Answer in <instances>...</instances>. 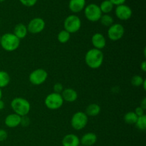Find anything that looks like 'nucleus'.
<instances>
[{"label":"nucleus","mask_w":146,"mask_h":146,"mask_svg":"<svg viewBox=\"0 0 146 146\" xmlns=\"http://www.w3.org/2000/svg\"><path fill=\"white\" fill-rule=\"evenodd\" d=\"M84 61L87 66L91 69H98L104 61V54L101 50L92 48L87 51L84 56Z\"/></svg>","instance_id":"1"},{"label":"nucleus","mask_w":146,"mask_h":146,"mask_svg":"<svg viewBox=\"0 0 146 146\" xmlns=\"http://www.w3.org/2000/svg\"><path fill=\"white\" fill-rule=\"evenodd\" d=\"M21 40L17 38L13 33H5L1 35L0 46L7 52H13L19 48Z\"/></svg>","instance_id":"2"},{"label":"nucleus","mask_w":146,"mask_h":146,"mask_svg":"<svg viewBox=\"0 0 146 146\" xmlns=\"http://www.w3.org/2000/svg\"><path fill=\"white\" fill-rule=\"evenodd\" d=\"M10 105L13 112L21 117L27 115L31 111V104L29 101L21 97L13 98Z\"/></svg>","instance_id":"3"},{"label":"nucleus","mask_w":146,"mask_h":146,"mask_svg":"<svg viewBox=\"0 0 146 146\" xmlns=\"http://www.w3.org/2000/svg\"><path fill=\"white\" fill-rule=\"evenodd\" d=\"M81 19L76 14H70L64 21V29L70 34H75L78 32L81 28Z\"/></svg>","instance_id":"4"},{"label":"nucleus","mask_w":146,"mask_h":146,"mask_svg":"<svg viewBox=\"0 0 146 146\" xmlns=\"http://www.w3.org/2000/svg\"><path fill=\"white\" fill-rule=\"evenodd\" d=\"M64 100L60 94L52 92L48 94L44 99V105L51 111L58 110L64 105Z\"/></svg>","instance_id":"5"},{"label":"nucleus","mask_w":146,"mask_h":146,"mask_svg":"<svg viewBox=\"0 0 146 146\" xmlns=\"http://www.w3.org/2000/svg\"><path fill=\"white\" fill-rule=\"evenodd\" d=\"M88 123V116L83 111L74 113L71 118V125L76 131H81L86 127Z\"/></svg>","instance_id":"6"},{"label":"nucleus","mask_w":146,"mask_h":146,"mask_svg":"<svg viewBox=\"0 0 146 146\" xmlns=\"http://www.w3.org/2000/svg\"><path fill=\"white\" fill-rule=\"evenodd\" d=\"M84 15L86 19L91 22H96L98 21L102 16V12L100 9L99 5L96 4H88L86 6L84 9Z\"/></svg>","instance_id":"7"},{"label":"nucleus","mask_w":146,"mask_h":146,"mask_svg":"<svg viewBox=\"0 0 146 146\" xmlns=\"http://www.w3.org/2000/svg\"><path fill=\"white\" fill-rule=\"evenodd\" d=\"M48 76V73L45 69L38 68L30 73L29 76V81L34 86L42 85L47 80Z\"/></svg>","instance_id":"8"},{"label":"nucleus","mask_w":146,"mask_h":146,"mask_svg":"<svg viewBox=\"0 0 146 146\" xmlns=\"http://www.w3.org/2000/svg\"><path fill=\"white\" fill-rule=\"evenodd\" d=\"M125 34V28L123 25L120 23H113L111 27H108L107 31L108 38L112 41H119L123 37Z\"/></svg>","instance_id":"9"},{"label":"nucleus","mask_w":146,"mask_h":146,"mask_svg":"<svg viewBox=\"0 0 146 146\" xmlns=\"http://www.w3.org/2000/svg\"><path fill=\"white\" fill-rule=\"evenodd\" d=\"M27 27L29 33L31 34H38L44 30L46 22L41 17H35L30 20Z\"/></svg>","instance_id":"10"},{"label":"nucleus","mask_w":146,"mask_h":146,"mask_svg":"<svg viewBox=\"0 0 146 146\" xmlns=\"http://www.w3.org/2000/svg\"><path fill=\"white\" fill-rule=\"evenodd\" d=\"M115 17L121 21H127L130 19L133 15V11L129 6L123 4L116 6L115 9Z\"/></svg>","instance_id":"11"},{"label":"nucleus","mask_w":146,"mask_h":146,"mask_svg":"<svg viewBox=\"0 0 146 146\" xmlns=\"http://www.w3.org/2000/svg\"><path fill=\"white\" fill-rule=\"evenodd\" d=\"M91 44L94 48L101 50L106 46V38L104 34L101 33H95L91 37Z\"/></svg>","instance_id":"12"},{"label":"nucleus","mask_w":146,"mask_h":146,"mask_svg":"<svg viewBox=\"0 0 146 146\" xmlns=\"http://www.w3.org/2000/svg\"><path fill=\"white\" fill-rule=\"evenodd\" d=\"M21 117L19 116L17 114L14 113H10L6 116L5 119H4V124L7 127L10 128H14L17 127L19 126L20 123H21Z\"/></svg>","instance_id":"13"},{"label":"nucleus","mask_w":146,"mask_h":146,"mask_svg":"<svg viewBox=\"0 0 146 146\" xmlns=\"http://www.w3.org/2000/svg\"><path fill=\"white\" fill-rule=\"evenodd\" d=\"M64 101L67 103H74L78 99V93L72 88H64L61 94Z\"/></svg>","instance_id":"14"},{"label":"nucleus","mask_w":146,"mask_h":146,"mask_svg":"<svg viewBox=\"0 0 146 146\" xmlns=\"http://www.w3.org/2000/svg\"><path fill=\"white\" fill-rule=\"evenodd\" d=\"M86 6V0H70L68 2V9L74 14H77L84 11Z\"/></svg>","instance_id":"15"},{"label":"nucleus","mask_w":146,"mask_h":146,"mask_svg":"<svg viewBox=\"0 0 146 146\" xmlns=\"http://www.w3.org/2000/svg\"><path fill=\"white\" fill-rule=\"evenodd\" d=\"M61 144L63 146H79L81 145L80 138L74 133H68L64 135Z\"/></svg>","instance_id":"16"},{"label":"nucleus","mask_w":146,"mask_h":146,"mask_svg":"<svg viewBox=\"0 0 146 146\" xmlns=\"http://www.w3.org/2000/svg\"><path fill=\"white\" fill-rule=\"evenodd\" d=\"M96 134L92 132H88L84 134L81 138H80V143L81 145L84 146H93L97 142Z\"/></svg>","instance_id":"17"},{"label":"nucleus","mask_w":146,"mask_h":146,"mask_svg":"<svg viewBox=\"0 0 146 146\" xmlns=\"http://www.w3.org/2000/svg\"><path fill=\"white\" fill-rule=\"evenodd\" d=\"M28 29L25 24H22V23H19L15 25L14 28V31H13V34L16 36L20 40L23 39L25 38L28 34Z\"/></svg>","instance_id":"18"},{"label":"nucleus","mask_w":146,"mask_h":146,"mask_svg":"<svg viewBox=\"0 0 146 146\" xmlns=\"http://www.w3.org/2000/svg\"><path fill=\"white\" fill-rule=\"evenodd\" d=\"M101 111V106L97 104H91L86 108L85 113L88 117H95L100 114Z\"/></svg>","instance_id":"19"},{"label":"nucleus","mask_w":146,"mask_h":146,"mask_svg":"<svg viewBox=\"0 0 146 146\" xmlns=\"http://www.w3.org/2000/svg\"><path fill=\"white\" fill-rule=\"evenodd\" d=\"M99 7L103 14H109L113 9L114 5L110 0H104L99 5Z\"/></svg>","instance_id":"20"},{"label":"nucleus","mask_w":146,"mask_h":146,"mask_svg":"<svg viewBox=\"0 0 146 146\" xmlns=\"http://www.w3.org/2000/svg\"><path fill=\"white\" fill-rule=\"evenodd\" d=\"M11 81L9 74L5 71H0V88L8 86Z\"/></svg>","instance_id":"21"},{"label":"nucleus","mask_w":146,"mask_h":146,"mask_svg":"<svg viewBox=\"0 0 146 146\" xmlns=\"http://www.w3.org/2000/svg\"><path fill=\"white\" fill-rule=\"evenodd\" d=\"M138 118V117L137 116L134 111H128L124 115L123 121L125 123L128 125H134L136 123Z\"/></svg>","instance_id":"22"},{"label":"nucleus","mask_w":146,"mask_h":146,"mask_svg":"<svg viewBox=\"0 0 146 146\" xmlns=\"http://www.w3.org/2000/svg\"><path fill=\"white\" fill-rule=\"evenodd\" d=\"M71 34L66 31V30L63 29L58 32V35H57V40L61 44H66L68 42L71 38Z\"/></svg>","instance_id":"23"},{"label":"nucleus","mask_w":146,"mask_h":146,"mask_svg":"<svg viewBox=\"0 0 146 146\" xmlns=\"http://www.w3.org/2000/svg\"><path fill=\"white\" fill-rule=\"evenodd\" d=\"M99 21L103 26L106 27H109L114 23L113 18L110 14H102Z\"/></svg>","instance_id":"24"},{"label":"nucleus","mask_w":146,"mask_h":146,"mask_svg":"<svg viewBox=\"0 0 146 146\" xmlns=\"http://www.w3.org/2000/svg\"><path fill=\"white\" fill-rule=\"evenodd\" d=\"M135 125L139 131H145L146 130V115H143L138 117Z\"/></svg>","instance_id":"25"},{"label":"nucleus","mask_w":146,"mask_h":146,"mask_svg":"<svg viewBox=\"0 0 146 146\" xmlns=\"http://www.w3.org/2000/svg\"><path fill=\"white\" fill-rule=\"evenodd\" d=\"M145 78L140 75H135L131 78V84L133 86L140 87L142 86Z\"/></svg>","instance_id":"26"},{"label":"nucleus","mask_w":146,"mask_h":146,"mask_svg":"<svg viewBox=\"0 0 146 146\" xmlns=\"http://www.w3.org/2000/svg\"><path fill=\"white\" fill-rule=\"evenodd\" d=\"M22 5L27 7H32L37 3L38 0H19Z\"/></svg>","instance_id":"27"},{"label":"nucleus","mask_w":146,"mask_h":146,"mask_svg":"<svg viewBox=\"0 0 146 146\" xmlns=\"http://www.w3.org/2000/svg\"><path fill=\"white\" fill-rule=\"evenodd\" d=\"M64 89V86H63L62 84H61V83H56V84L53 86V91H54V93H57V94H61Z\"/></svg>","instance_id":"28"},{"label":"nucleus","mask_w":146,"mask_h":146,"mask_svg":"<svg viewBox=\"0 0 146 146\" xmlns=\"http://www.w3.org/2000/svg\"><path fill=\"white\" fill-rule=\"evenodd\" d=\"M30 123H31V121H30V118H29L27 115H25V116L21 117V123L20 125L23 127H27L30 125Z\"/></svg>","instance_id":"29"},{"label":"nucleus","mask_w":146,"mask_h":146,"mask_svg":"<svg viewBox=\"0 0 146 146\" xmlns=\"http://www.w3.org/2000/svg\"><path fill=\"white\" fill-rule=\"evenodd\" d=\"M8 138V133L6 130L0 128V142L6 141Z\"/></svg>","instance_id":"30"},{"label":"nucleus","mask_w":146,"mask_h":146,"mask_svg":"<svg viewBox=\"0 0 146 146\" xmlns=\"http://www.w3.org/2000/svg\"><path fill=\"white\" fill-rule=\"evenodd\" d=\"M135 113L136 114V115L138 117L142 116V115H145V110L143 109L141 106H138L134 111Z\"/></svg>","instance_id":"31"},{"label":"nucleus","mask_w":146,"mask_h":146,"mask_svg":"<svg viewBox=\"0 0 146 146\" xmlns=\"http://www.w3.org/2000/svg\"><path fill=\"white\" fill-rule=\"evenodd\" d=\"M110 1L114 6H118L125 4L126 0H110Z\"/></svg>","instance_id":"32"},{"label":"nucleus","mask_w":146,"mask_h":146,"mask_svg":"<svg viewBox=\"0 0 146 146\" xmlns=\"http://www.w3.org/2000/svg\"><path fill=\"white\" fill-rule=\"evenodd\" d=\"M140 68H141V70L143 71V72H145L146 71V61H142V63L140 65Z\"/></svg>","instance_id":"33"},{"label":"nucleus","mask_w":146,"mask_h":146,"mask_svg":"<svg viewBox=\"0 0 146 146\" xmlns=\"http://www.w3.org/2000/svg\"><path fill=\"white\" fill-rule=\"evenodd\" d=\"M140 106H141L143 109H144L145 111L146 110V98H143V100L141 101V105H140Z\"/></svg>","instance_id":"34"},{"label":"nucleus","mask_w":146,"mask_h":146,"mask_svg":"<svg viewBox=\"0 0 146 146\" xmlns=\"http://www.w3.org/2000/svg\"><path fill=\"white\" fill-rule=\"evenodd\" d=\"M5 107V104H4V101H2V99L0 100V111L3 110Z\"/></svg>","instance_id":"35"},{"label":"nucleus","mask_w":146,"mask_h":146,"mask_svg":"<svg viewBox=\"0 0 146 146\" xmlns=\"http://www.w3.org/2000/svg\"><path fill=\"white\" fill-rule=\"evenodd\" d=\"M143 86V90H146V80L145 79L144 80V81H143V84H142V86Z\"/></svg>","instance_id":"36"},{"label":"nucleus","mask_w":146,"mask_h":146,"mask_svg":"<svg viewBox=\"0 0 146 146\" xmlns=\"http://www.w3.org/2000/svg\"><path fill=\"white\" fill-rule=\"evenodd\" d=\"M2 96H3L2 91H1V88H0V100L2 99Z\"/></svg>","instance_id":"37"},{"label":"nucleus","mask_w":146,"mask_h":146,"mask_svg":"<svg viewBox=\"0 0 146 146\" xmlns=\"http://www.w3.org/2000/svg\"><path fill=\"white\" fill-rule=\"evenodd\" d=\"M4 1H6V0H0V2H3Z\"/></svg>","instance_id":"38"},{"label":"nucleus","mask_w":146,"mask_h":146,"mask_svg":"<svg viewBox=\"0 0 146 146\" xmlns=\"http://www.w3.org/2000/svg\"><path fill=\"white\" fill-rule=\"evenodd\" d=\"M0 39H1V34H0Z\"/></svg>","instance_id":"39"},{"label":"nucleus","mask_w":146,"mask_h":146,"mask_svg":"<svg viewBox=\"0 0 146 146\" xmlns=\"http://www.w3.org/2000/svg\"><path fill=\"white\" fill-rule=\"evenodd\" d=\"M79 146H84V145H80Z\"/></svg>","instance_id":"40"}]
</instances>
